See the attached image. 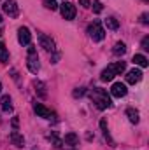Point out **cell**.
Returning a JSON list of instances; mask_svg holds the SVG:
<instances>
[{
  "mask_svg": "<svg viewBox=\"0 0 149 150\" xmlns=\"http://www.w3.org/2000/svg\"><path fill=\"white\" fill-rule=\"evenodd\" d=\"M90 98H91V101L95 103V107L98 110H105V108H109L112 105L111 96L107 94V91L105 89H100V87H93L90 91Z\"/></svg>",
  "mask_w": 149,
  "mask_h": 150,
  "instance_id": "6da1fadb",
  "label": "cell"
},
{
  "mask_svg": "<svg viewBox=\"0 0 149 150\" xmlns=\"http://www.w3.org/2000/svg\"><path fill=\"white\" fill-rule=\"evenodd\" d=\"M140 45H142V49H144V51H149V37L142 38V44H140Z\"/></svg>",
  "mask_w": 149,
  "mask_h": 150,
  "instance_id": "d4e9b609",
  "label": "cell"
},
{
  "mask_svg": "<svg viewBox=\"0 0 149 150\" xmlns=\"http://www.w3.org/2000/svg\"><path fill=\"white\" fill-rule=\"evenodd\" d=\"M60 12H62V16H63V19H74L75 18V5L72 2H63L62 5H60Z\"/></svg>",
  "mask_w": 149,
  "mask_h": 150,
  "instance_id": "277c9868",
  "label": "cell"
},
{
  "mask_svg": "<svg viewBox=\"0 0 149 150\" xmlns=\"http://www.w3.org/2000/svg\"><path fill=\"white\" fill-rule=\"evenodd\" d=\"M112 52H114L116 56H123V54L126 52V45H125L123 42H117V44L114 45V49H112Z\"/></svg>",
  "mask_w": 149,
  "mask_h": 150,
  "instance_id": "ac0fdd59",
  "label": "cell"
},
{
  "mask_svg": "<svg viewBox=\"0 0 149 150\" xmlns=\"http://www.w3.org/2000/svg\"><path fill=\"white\" fill-rule=\"evenodd\" d=\"M4 12L9 14L11 18H16L18 16V4H16V0H7L4 4Z\"/></svg>",
  "mask_w": 149,
  "mask_h": 150,
  "instance_id": "9c48e42d",
  "label": "cell"
},
{
  "mask_svg": "<svg viewBox=\"0 0 149 150\" xmlns=\"http://www.w3.org/2000/svg\"><path fill=\"white\" fill-rule=\"evenodd\" d=\"M149 14L148 12H144V14H142V16H140V23H142V25H149Z\"/></svg>",
  "mask_w": 149,
  "mask_h": 150,
  "instance_id": "484cf974",
  "label": "cell"
},
{
  "mask_svg": "<svg viewBox=\"0 0 149 150\" xmlns=\"http://www.w3.org/2000/svg\"><path fill=\"white\" fill-rule=\"evenodd\" d=\"M133 63L139 65L140 68H148L149 67V61H148V58H146L144 54H135V56H133Z\"/></svg>",
  "mask_w": 149,
  "mask_h": 150,
  "instance_id": "4fadbf2b",
  "label": "cell"
},
{
  "mask_svg": "<svg viewBox=\"0 0 149 150\" xmlns=\"http://www.w3.org/2000/svg\"><path fill=\"white\" fill-rule=\"evenodd\" d=\"M12 126H14V129H18V119H12Z\"/></svg>",
  "mask_w": 149,
  "mask_h": 150,
  "instance_id": "f1b7e54d",
  "label": "cell"
},
{
  "mask_svg": "<svg viewBox=\"0 0 149 150\" xmlns=\"http://www.w3.org/2000/svg\"><path fill=\"white\" fill-rule=\"evenodd\" d=\"M63 142L67 143V145H77L79 143V138H77V134L75 133H69V134H65V138H63Z\"/></svg>",
  "mask_w": 149,
  "mask_h": 150,
  "instance_id": "2e32d148",
  "label": "cell"
},
{
  "mask_svg": "<svg viewBox=\"0 0 149 150\" xmlns=\"http://www.w3.org/2000/svg\"><path fill=\"white\" fill-rule=\"evenodd\" d=\"M0 61L2 63H7L9 61V51H7V47H5L4 42H0Z\"/></svg>",
  "mask_w": 149,
  "mask_h": 150,
  "instance_id": "e0dca14e",
  "label": "cell"
},
{
  "mask_svg": "<svg viewBox=\"0 0 149 150\" xmlns=\"http://www.w3.org/2000/svg\"><path fill=\"white\" fill-rule=\"evenodd\" d=\"M18 40H19L21 45H30V42H32V33H30V30H28L27 26H21V28L18 30Z\"/></svg>",
  "mask_w": 149,
  "mask_h": 150,
  "instance_id": "52a82bcc",
  "label": "cell"
},
{
  "mask_svg": "<svg viewBox=\"0 0 149 150\" xmlns=\"http://www.w3.org/2000/svg\"><path fill=\"white\" fill-rule=\"evenodd\" d=\"M126 93H128V89H126L125 84H121V82H114V84H112L111 94L114 98H123V96H126Z\"/></svg>",
  "mask_w": 149,
  "mask_h": 150,
  "instance_id": "ba28073f",
  "label": "cell"
},
{
  "mask_svg": "<svg viewBox=\"0 0 149 150\" xmlns=\"http://www.w3.org/2000/svg\"><path fill=\"white\" fill-rule=\"evenodd\" d=\"M79 2H81V5H82V7H90V5H91V4H90V0H79Z\"/></svg>",
  "mask_w": 149,
  "mask_h": 150,
  "instance_id": "83f0119b",
  "label": "cell"
},
{
  "mask_svg": "<svg viewBox=\"0 0 149 150\" xmlns=\"http://www.w3.org/2000/svg\"><path fill=\"white\" fill-rule=\"evenodd\" d=\"M39 44H40V47H44L47 52H53V51H54V40L51 37H47L46 33H39Z\"/></svg>",
  "mask_w": 149,
  "mask_h": 150,
  "instance_id": "8992f818",
  "label": "cell"
},
{
  "mask_svg": "<svg viewBox=\"0 0 149 150\" xmlns=\"http://www.w3.org/2000/svg\"><path fill=\"white\" fill-rule=\"evenodd\" d=\"M88 35L93 38L95 42L104 40V37H105V30H104V26L100 25V21H93V23L88 26Z\"/></svg>",
  "mask_w": 149,
  "mask_h": 150,
  "instance_id": "3957f363",
  "label": "cell"
},
{
  "mask_svg": "<svg viewBox=\"0 0 149 150\" xmlns=\"http://www.w3.org/2000/svg\"><path fill=\"white\" fill-rule=\"evenodd\" d=\"M11 142H12V143H14L16 147H19V149H21V147L25 145V138H23V136H21V134L18 133V129H14V131L11 133Z\"/></svg>",
  "mask_w": 149,
  "mask_h": 150,
  "instance_id": "7c38bea8",
  "label": "cell"
},
{
  "mask_svg": "<svg viewBox=\"0 0 149 150\" xmlns=\"http://www.w3.org/2000/svg\"><path fill=\"white\" fill-rule=\"evenodd\" d=\"M2 21H4V19H2V14H0V23H2Z\"/></svg>",
  "mask_w": 149,
  "mask_h": 150,
  "instance_id": "f546056e",
  "label": "cell"
},
{
  "mask_svg": "<svg viewBox=\"0 0 149 150\" xmlns=\"http://www.w3.org/2000/svg\"><path fill=\"white\" fill-rule=\"evenodd\" d=\"M126 115H128V119H130L132 124H137V122H139V112H137V110L128 108V110H126Z\"/></svg>",
  "mask_w": 149,
  "mask_h": 150,
  "instance_id": "d6986e66",
  "label": "cell"
},
{
  "mask_svg": "<svg viewBox=\"0 0 149 150\" xmlns=\"http://www.w3.org/2000/svg\"><path fill=\"white\" fill-rule=\"evenodd\" d=\"M102 9H104L102 2H100V0H95V2H93V11H95V12L98 14V12H102Z\"/></svg>",
  "mask_w": 149,
  "mask_h": 150,
  "instance_id": "cb8c5ba5",
  "label": "cell"
},
{
  "mask_svg": "<svg viewBox=\"0 0 149 150\" xmlns=\"http://www.w3.org/2000/svg\"><path fill=\"white\" fill-rule=\"evenodd\" d=\"M125 67H126V65H125V61H116V63H114L116 74H117V75H121L123 72H125Z\"/></svg>",
  "mask_w": 149,
  "mask_h": 150,
  "instance_id": "7402d4cb",
  "label": "cell"
},
{
  "mask_svg": "<svg viewBox=\"0 0 149 150\" xmlns=\"http://www.w3.org/2000/svg\"><path fill=\"white\" fill-rule=\"evenodd\" d=\"M84 93H86V91H84V87H77V89L74 91V96H75V98H77V96H82Z\"/></svg>",
  "mask_w": 149,
  "mask_h": 150,
  "instance_id": "4316f807",
  "label": "cell"
},
{
  "mask_svg": "<svg viewBox=\"0 0 149 150\" xmlns=\"http://www.w3.org/2000/svg\"><path fill=\"white\" fill-rule=\"evenodd\" d=\"M105 25H107V28H111V30H117V28H119V23H117V19H114V18H107V19H105Z\"/></svg>",
  "mask_w": 149,
  "mask_h": 150,
  "instance_id": "ffe728a7",
  "label": "cell"
},
{
  "mask_svg": "<svg viewBox=\"0 0 149 150\" xmlns=\"http://www.w3.org/2000/svg\"><path fill=\"white\" fill-rule=\"evenodd\" d=\"M34 110H35V113H37L39 117H42V119H47V120H51V119H56V113L53 112V110H49L47 107H44L42 103H35Z\"/></svg>",
  "mask_w": 149,
  "mask_h": 150,
  "instance_id": "5b68a950",
  "label": "cell"
},
{
  "mask_svg": "<svg viewBox=\"0 0 149 150\" xmlns=\"http://www.w3.org/2000/svg\"><path fill=\"white\" fill-rule=\"evenodd\" d=\"M100 129H102V133H104L105 140L109 142V145H111V147H114V142H112L111 134H109V129H107V120H105V119H102V120H100Z\"/></svg>",
  "mask_w": 149,
  "mask_h": 150,
  "instance_id": "5bb4252c",
  "label": "cell"
},
{
  "mask_svg": "<svg viewBox=\"0 0 149 150\" xmlns=\"http://www.w3.org/2000/svg\"><path fill=\"white\" fill-rule=\"evenodd\" d=\"M34 86H35V87H39V89H35V91H39V94L44 98V96H46V91H44L46 87H44V84H42V82H34Z\"/></svg>",
  "mask_w": 149,
  "mask_h": 150,
  "instance_id": "603a6c76",
  "label": "cell"
},
{
  "mask_svg": "<svg viewBox=\"0 0 149 150\" xmlns=\"http://www.w3.org/2000/svg\"><path fill=\"white\" fill-rule=\"evenodd\" d=\"M116 75H117V74H116V68H114V63H112V65H109V67H107V68L100 74V80L109 82V80H112Z\"/></svg>",
  "mask_w": 149,
  "mask_h": 150,
  "instance_id": "30bf717a",
  "label": "cell"
},
{
  "mask_svg": "<svg viewBox=\"0 0 149 150\" xmlns=\"http://www.w3.org/2000/svg\"><path fill=\"white\" fill-rule=\"evenodd\" d=\"M27 67L32 74H37L39 68H40V63H39V54L35 45H30L28 47V56H27Z\"/></svg>",
  "mask_w": 149,
  "mask_h": 150,
  "instance_id": "7a4b0ae2",
  "label": "cell"
},
{
  "mask_svg": "<svg viewBox=\"0 0 149 150\" xmlns=\"http://www.w3.org/2000/svg\"><path fill=\"white\" fill-rule=\"evenodd\" d=\"M0 93H2V82H0Z\"/></svg>",
  "mask_w": 149,
  "mask_h": 150,
  "instance_id": "4dcf8cb0",
  "label": "cell"
},
{
  "mask_svg": "<svg viewBox=\"0 0 149 150\" xmlns=\"http://www.w3.org/2000/svg\"><path fill=\"white\" fill-rule=\"evenodd\" d=\"M44 7L49 9V11H56L58 4H56V0H44Z\"/></svg>",
  "mask_w": 149,
  "mask_h": 150,
  "instance_id": "44dd1931",
  "label": "cell"
},
{
  "mask_svg": "<svg viewBox=\"0 0 149 150\" xmlns=\"http://www.w3.org/2000/svg\"><path fill=\"white\" fill-rule=\"evenodd\" d=\"M2 110L4 112H12V100H11V96L9 94H5V96H2Z\"/></svg>",
  "mask_w": 149,
  "mask_h": 150,
  "instance_id": "9a60e30c",
  "label": "cell"
},
{
  "mask_svg": "<svg viewBox=\"0 0 149 150\" xmlns=\"http://www.w3.org/2000/svg\"><path fill=\"white\" fill-rule=\"evenodd\" d=\"M140 79H142V72L137 70V68H133L126 74V82L128 84H137V82H140Z\"/></svg>",
  "mask_w": 149,
  "mask_h": 150,
  "instance_id": "8fae6325",
  "label": "cell"
},
{
  "mask_svg": "<svg viewBox=\"0 0 149 150\" xmlns=\"http://www.w3.org/2000/svg\"><path fill=\"white\" fill-rule=\"evenodd\" d=\"M144 2H148V0H144Z\"/></svg>",
  "mask_w": 149,
  "mask_h": 150,
  "instance_id": "d6a6232c",
  "label": "cell"
},
{
  "mask_svg": "<svg viewBox=\"0 0 149 150\" xmlns=\"http://www.w3.org/2000/svg\"><path fill=\"white\" fill-rule=\"evenodd\" d=\"M0 35H2V30H0Z\"/></svg>",
  "mask_w": 149,
  "mask_h": 150,
  "instance_id": "1f68e13d",
  "label": "cell"
}]
</instances>
